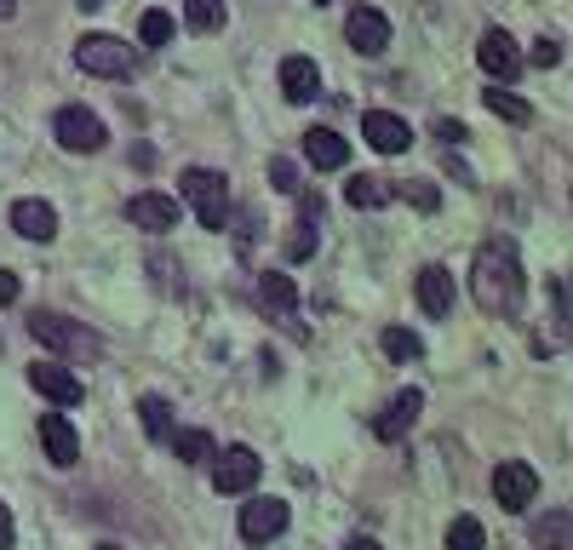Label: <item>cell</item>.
Wrapping results in <instances>:
<instances>
[{
  "label": "cell",
  "instance_id": "22",
  "mask_svg": "<svg viewBox=\"0 0 573 550\" xmlns=\"http://www.w3.org/2000/svg\"><path fill=\"white\" fill-rule=\"evenodd\" d=\"M173 454H178L184 465H207V459L218 454V447H213V436H207V430H178V436H173Z\"/></svg>",
  "mask_w": 573,
  "mask_h": 550
},
{
  "label": "cell",
  "instance_id": "15",
  "mask_svg": "<svg viewBox=\"0 0 573 550\" xmlns=\"http://www.w3.org/2000/svg\"><path fill=\"white\" fill-rule=\"evenodd\" d=\"M41 447H47V459L58 470H70L81 459V436H75V425L63 419V412H47V419H41Z\"/></svg>",
  "mask_w": 573,
  "mask_h": 550
},
{
  "label": "cell",
  "instance_id": "35",
  "mask_svg": "<svg viewBox=\"0 0 573 550\" xmlns=\"http://www.w3.org/2000/svg\"><path fill=\"white\" fill-rule=\"evenodd\" d=\"M436 138H448V144H464L470 132H464V126H453V121H436Z\"/></svg>",
  "mask_w": 573,
  "mask_h": 550
},
{
  "label": "cell",
  "instance_id": "25",
  "mask_svg": "<svg viewBox=\"0 0 573 550\" xmlns=\"http://www.w3.org/2000/svg\"><path fill=\"white\" fill-rule=\"evenodd\" d=\"M390 195H401L408 206H419V213H436V206H442V195H436V184H424V179H401Z\"/></svg>",
  "mask_w": 573,
  "mask_h": 550
},
{
  "label": "cell",
  "instance_id": "40",
  "mask_svg": "<svg viewBox=\"0 0 573 550\" xmlns=\"http://www.w3.org/2000/svg\"><path fill=\"white\" fill-rule=\"evenodd\" d=\"M316 7H332V0H316Z\"/></svg>",
  "mask_w": 573,
  "mask_h": 550
},
{
  "label": "cell",
  "instance_id": "20",
  "mask_svg": "<svg viewBox=\"0 0 573 550\" xmlns=\"http://www.w3.org/2000/svg\"><path fill=\"white\" fill-rule=\"evenodd\" d=\"M305 161L321 166V172H332V166L350 161V144H345V138L332 132V126H310V132H305Z\"/></svg>",
  "mask_w": 573,
  "mask_h": 550
},
{
  "label": "cell",
  "instance_id": "32",
  "mask_svg": "<svg viewBox=\"0 0 573 550\" xmlns=\"http://www.w3.org/2000/svg\"><path fill=\"white\" fill-rule=\"evenodd\" d=\"M269 184H276L282 195H298V166L276 155V161H269Z\"/></svg>",
  "mask_w": 573,
  "mask_h": 550
},
{
  "label": "cell",
  "instance_id": "21",
  "mask_svg": "<svg viewBox=\"0 0 573 550\" xmlns=\"http://www.w3.org/2000/svg\"><path fill=\"white\" fill-rule=\"evenodd\" d=\"M224 18H229L224 0H184V23H190V29H201V34H218V29H224Z\"/></svg>",
  "mask_w": 573,
  "mask_h": 550
},
{
  "label": "cell",
  "instance_id": "27",
  "mask_svg": "<svg viewBox=\"0 0 573 550\" xmlns=\"http://www.w3.org/2000/svg\"><path fill=\"white\" fill-rule=\"evenodd\" d=\"M173 29H178L173 12H144V18H139V41H144V47H166V41H173Z\"/></svg>",
  "mask_w": 573,
  "mask_h": 550
},
{
  "label": "cell",
  "instance_id": "8",
  "mask_svg": "<svg viewBox=\"0 0 573 550\" xmlns=\"http://www.w3.org/2000/svg\"><path fill=\"white\" fill-rule=\"evenodd\" d=\"M493 499H499L504 510H528V505L539 499V470L522 465V459H504V465L493 470Z\"/></svg>",
  "mask_w": 573,
  "mask_h": 550
},
{
  "label": "cell",
  "instance_id": "14",
  "mask_svg": "<svg viewBox=\"0 0 573 550\" xmlns=\"http://www.w3.org/2000/svg\"><path fill=\"white\" fill-rule=\"evenodd\" d=\"M282 92H287V103H310V98H321V69H316V58L287 52V58H282Z\"/></svg>",
  "mask_w": 573,
  "mask_h": 550
},
{
  "label": "cell",
  "instance_id": "11",
  "mask_svg": "<svg viewBox=\"0 0 573 550\" xmlns=\"http://www.w3.org/2000/svg\"><path fill=\"white\" fill-rule=\"evenodd\" d=\"M258 304H264L276 322H287L298 338H305V327H298V287H293V275L264 269V275H258Z\"/></svg>",
  "mask_w": 573,
  "mask_h": 550
},
{
  "label": "cell",
  "instance_id": "7",
  "mask_svg": "<svg viewBox=\"0 0 573 550\" xmlns=\"http://www.w3.org/2000/svg\"><path fill=\"white\" fill-rule=\"evenodd\" d=\"M477 63L488 69L499 86H511V81L522 75V47H516V34H511V29H488L482 47H477Z\"/></svg>",
  "mask_w": 573,
  "mask_h": 550
},
{
  "label": "cell",
  "instance_id": "10",
  "mask_svg": "<svg viewBox=\"0 0 573 550\" xmlns=\"http://www.w3.org/2000/svg\"><path fill=\"white\" fill-rule=\"evenodd\" d=\"M29 385H35L47 401H58V407H81L86 401V385L70 367H58V361H35V367H29Z\"/></svg>",
  "mask_w": 573,
  "mask_h": 550
},
{
  "label": "cell",
  "instance_id": "26",
  "mask_svg": "<svg viewBox=\"0 0 573 550\" xmlns=\"http://www.w3.org/2000/svg\"><path fill=\"white\" fill-rule=\"evenodd\" d=\"M488 110H493L499 121H516V126H522V121H533L528 103H522L516 92H504V86H493V92H488Z\"/></svg>",
  "mask_w": 573,
  "mask_h": 550
},
{
  "label": "cell",
  "instance_id": "30",
  "mask_svg": "<svg viewBox=\"0 0 573 550\" xmlns=\"http://www.w3.org/2000/svg\"><path fill=\"white\" fill-rule=\"evenodd\" d=\"M533 539H539V544H551V550H567V510L545 516V522H533Z\"/></svg>",
  "mask_w": 573,
  "mask_h": 550
},
{
  "label": "cell",
  "instance_id": "38",
  "mask_svg": "<svg viewBox=\"0 0 573 550\" xmlns=\"http://www.w3.org/2000/svg\"><path fill=\"white\" fill-rule=\"evenodd\" d=\"M75 7H86V12H92V7H104V0H75Z\"/></svg>",
  "mask_w": 573,
  "mask_h": 550
},
{
  "label": "cell",
  "instance_id": "6",
  "mask_svg": "<svg viewBox=\"0 0 573 550\" xmlns=\"http://www.w3.org/2000/svg\"><path fill=\"white\" fill-rule=\"evenodd\" d=\"M207 465H213V488L218 493H253L258 476H264V459L253 454V447H224V454H213Z\"/></svg>",
  "mask_w": 573,
  "mask_h": 550
},
{
  "label": "cell",
  "instance_id": "4",
  "mask_svg": "<svg viewBox=\"0 0 573 550\" xmlns=\"http://www.w3.org/2000/svg\"><path fill=\"white\" fill-rule=\"evenodd\" d=\"M75 63L98 81H126L132 75V47L121 34H81L75 41Z\"/></svg>",
  "mask_w": 573,
  "mask_h": 550
},
{
  "label": "cell",
  "instance_id": "19",
  "mask_svg": "<svg viewBox=\"0 0 573 550\" xmlns=\"http://www.w3.org/2000/svg\"><path fill=\"white\" fill-rule=\"evenodd\" d=\"M419 309H424L430 322H442L448 309H453V275L442 264H424L419 269Z\"/></svg>",
  "mask_w": 573,
  "mask_h": 550
},
{
  "label": "cell",
  "instance_id": "36",
  "mask_svg": "<svg viewBox=\"0 0 573 550\" xmlns=\"http://www.w3.org/2000/svg\"><path fill=\"white\" fill-rule=\"evenodd\" d=\"M345 550H385V544H379V539H367V533H356V539H350Z\"/></svg>",
  "mask_w": 573,
  "mask_h": 550
},
{
  "label": "cell",
  "instance_id": "31",
  "mask_svg": "<svg viewBox=\"0 0 573 550\" xmlns=\"http://www.w3.org/2000/svg\"><path fill=\"white\" fill-rule=\"evenodd\" d=\"M567 52H562V41H551V34H545V41H533V52L522 58V63H533V69H556Z\"/></svg>",
  "mask_w": 573,
  "mask_h": 550
},
{
  "label": "cell",
  "instance_id": "5",
  "mask_svg": "<svg viewBox=\"0 0 573 550\" xmlns=\"http://www.w3.org/2000/svg\"><path fill=\"white\" fill-rule=\"evenodd\" d=\"M52 138L70 155H98L104 150V121H98L86 103H63V110L52 115Z\"/></svg>",
  "mask_w": 573,
  "mask_h": 550
},
{
  "label": "cell",
  "instance_id": "18",
  "mask_svg": "<svg viewBox=\"0 0 573 550\" xmlns=\"http://www.w3.org/2000/svg\"><path fill=\"white\" fill-rule=\"evenodd\" d=\"M12 230H18L23 241H52V235H58V206H52V201H35V195L18 201V206H12Z\"/></svg>",
  "mask_w": 573,
  "mask_h": 550
},
{
  "label": "cell",
  "instance_id": "23",
  "mask_svg": "<svg viewBox=\"0 0 573 550\" xmlns=\"http://www.w3.org/2000/svg\"><path fill=\"white\" fill-rule=\"evenodd\" d=\"M385 356L390 361H419L424 356V338L408 333V327H385Z\"/></svg>",
  "mask_w": 573,
  "mask_h": 550
},
{
  "label": "cell",
  "instance_id": "16",
  "mask_svg": "<svg viewBox=\"0 0 573 550\" xmlns=\"http://www.w3.org/2000/svg\"><path fill=\"white\" fill-rule=\"evenodd\" d=\"M126 218L139 224V230H173L178 224V201L161 195V190H144V195L126 201Z\"/></svg>",
  "mask_w": 573,
  "mask_h": 550
},
{
  "label": "cell",
  "instance_id": "39",
  "mask_svg": "<svg viewBox=\"0 0 573 550\" xmlns=\"http://www.w3.org/2000/svg\"><path fill=\"white\" fill-rule=\"evenodd\" d=\"M98 550H121V544H98Z\"/></svg>",
  "mask_w": 573,
  "mask_h": 550
},
{
  "label": "cell",
  "instance_id": "29",
  "mask_svg": "<svg viewBox=\"0 0 573 550\" xmlns=\"http://www.w3.org/2000/svg\"><path fill=\"white\" fill-rule=\"evenodd\" d=\"M482 544H488V533H482L477 516H459V522L448 528V550H482Z\"/></svg>",
  "mask_w": 573,
  "mask_h": 550
},
{
  "label": "cell",
  "instance_id": "1",
  "mask_svg": "<svg viewBox=\"0 0 573 550\" xmlns=\"http://www.w3.org/2000/svg\"><path fill=\"white\" fill-rule=\"evenodd\" d=\"M522 253L516 241L493 235L488 247L477 253V264H470V293H477V304L488 309V316H516L522 309Z\"/></svg>",
  "mask_w": 573,
  "mask_h": 550
},
{
  "label": "cell",
  "instance_id": "37",
  "mask_svg": "<svg viewBox=\"0 0 573 550\" xmlns=\"http://www.w3.org/2000/svg\"><path fill=\"white\" fill-rule=\"evenodd\" d=\"M18 12V0H0V18H12Z\"/></svg>",
  "mask_w": 573,
  "mask_h": 550
},
{
  "label": "cell",
  "instance_id": "3",
  "mask_svg": "<svg viewBox=\"0 0 573 550\" xmlns=\"http://www.w3.org/2000/svg\"><path fill=\"white\" fill-rule=\"evenodd\" d=\"M184 201L195 206L201 230H224L229 224V179L213 166H184Z\"/></svg>",
  "mask_w": 573,
  "mask_h": 550
},
{
  "label": "cell",
  "instance_id": "34",
  "mask_svg": "<svg viewBox=\"0 0 573 550\" xmlns=\"http://www.w3.org/2000/svg\"><path fill=\"white\" fill-rule=\"evenodd\" d=\"M18 293H23V282H18V275H12V269H0V304H12Z\"/></svg>",
  "mask_w": 573,
  "mask_h": 550
},
{
  "label": "cell",
  "instance_id": "13",
  "mask_svg": "<svg viewBox=\"0 0 573 550\" xmlns=\"http://www.w3.org/2000/svg\"><path fill=\"white\" fill-rule=\"evenodd\" d=\"M345 41H350L361 58H379V52L390 47V18L374 12V7H356L350 23H345Z\"/></svg>",
  "mask_w": 573,
  "mask_h": 550
},
{
  "label": "cell",
  "instance_id": "12",
  "mask_svg": "<svg viewBox=\"0 0 573 550\" xmlns=\"http://www.w3.org/2000/svg\"><path fill=\"white\" fill-rule=\"evenodd\" d=\"M361 138H367L379 155H401V150L413 144V126L401 121V115H390V110H367V115H361Z\"/></svg>",
  "mask_w": 573,
  "mask_h": 550
},
{
  "label": "cell",
  "instance_id": "28",
  "mask_svg": "<svg viewBox=\"0 0 573 550\" xmlns=\"http://www.w3.org/2000/svg\"><path fill=\"white\" fill-rule=\"evenodd\" d=\"M345 201H350V206H385L390 190H385V179H367V172H361V179H350Z\"/></svg>",
  "mask_w": 573,
  "mask_h": 550
},
{
  "label": "cell",
  "instance_id": "2",
  "mask_svg": "<svg viewBox=\"0 0 573 550\" xmlns=\"http://www.w3.org/2000/svg\"><path fill=\"white\" fill-rule=\"evenodd\" d=\"M29 338L47 344V350L63 356V361H98L104 356V338L92 327H81V322H70V316H58V309H35V316H29Z\"/></svg>",
  "mask_w": 573,
  "mask_h": 550
},
{
  "label": "cell",
  "instance_id": "24",
  "mask_svg": "<svg viewBox=\"0 0 573 550\" xmlns=\"http://www.w3.org/2000/svg\"><path fill=\"white\" fill-rule=\"evenodd\" d=\"M139 412H144L150 436H173V407H166V396H139Z\"/></svg>",
  "mask_w": 573,
  "mask_h": 550
},
{
  "label": "cell",
  "instance_id": "33",
  "mask_svg": "<svg viewBox=\"0 0 573 550\" xmlns=\"http://www.w3.org/2000/svg\"><path fill=\"white\" fill-rule=\"evenodd\" d=\"M12 539H18V522H12V510L0 505V550H12Z\"/></svg>",
  "mask_w": 573,
  "mask_h": 550
},
{
  "label": "cell",
  "instance_id": "17",
  "mask_svg": "<svg viewBox=\"0 0 573 550\" xmlns=\"http://www.w3.org/2000/svg\"><path fill=\"white\" fill-rule=\"evenodd\" d=\"M419 412H424V396H419V390H401V396L379 412V419H374V436H379V441H401V436L413 430Z\"/></svg>",
  "mask_w": 573,
  "mask_h": 550
},
{
  "label": "cell",
  "instance_id": "9",
  "mask_svg": "<svg viewBox=\"0 0 573 550\" xmlns=\"http://www.w3.org/2000/svg\"><path fill=\"white\" fill-rule=\"evenodd\" d=\"M287 522H293V510H287L282 499H247V505H242V522H235V528H242L247 544H269L276 533H287Z\"/></svg>",
  "mask_w": 573,
  "mask_h": 550
}]
</instances>
